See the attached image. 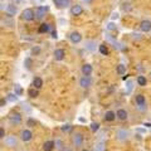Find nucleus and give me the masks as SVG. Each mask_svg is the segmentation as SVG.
<instances>
[{
    "label": "nucleus",
    "mask_w": 151,
    "mask_h": 151,
    "mask_svg": "<svg viewBox=\"0 0 151 151\" xmlns=\"http://www.w3.org/2000/svg\"><path fill=\"white\" fill-rule=\"evenodd\" d=\"M72 145L74 146L76 149H78V147H81V146L83 145V140H84V137H83V134L82 132H74V134L72 135Z\"/></svg>",
    "instance_id": "nucleus-1"
},
{
    "label": "nucleus",
    "mask_w": 151,
    "mask_h": 151,
    "mask_svg": "<svg viewBox=\"0 0 151 151\" xmlns=\"http://www.w3.org/2000/svg\"><path fill=\"white\" fill-rule=\"evenodd\" d=\"M130 137V131L129 130H125V129H121V130H117L116 132V139L119 141H127Z\"/></svg>",
    "instance_id": "nucleus-2"
},
{
    "label": "nucleus",
    "mask_w": 151,
    "mask_h": 151,
    "mask_svg": "<svg viewBox=\"0 0 151 151\" xmlns=\"http://www.w3.org/2000/svg\"><path fill=\"white\" fill-rule=\"evenodd\" d=\"M5 145L8 146V147H17L18 146V139L15 137L14 135H10V136H8V137H5Z\"/></svg>",
    "instance_id": "nucleus-3"
},
{
    "label": "nucleus",
    "mask_w": 151,
    "mask_h": 151,
    "mask_svg": "<svg viewBox=\"0 0 151 151\" xmlns=\"http://www.w3.org/2000/svg\"><path fill=\"white\" fill-rule=\"evenodd\" d=\"M22 18L24 19V20H27V22H30V20H33V19L35 18V13L33 12L32 9H25V10L22 13Z\"/></svg>",
    "instance_id": "nucleus-4"
},
{
    "label": "nucleus",
    "mask_w": 151,
    "mask_h": 151,
    "mask_svg": "<svg viewBox=\"0 0 151 151\" xmlns=\"http://www.w3.org/2000/svg\"><path fill=\"white\" fill-rule=\"evenodd\" d=\"M79 86L82 88H88L92 86V79L91 77H87V76H83V77L79 79Z\"/></svg>",
    "instance_id": "nucleus-5"
},
{
    "label": "nucleus",
    "mask_w": 151,
    "mask_h": 151,
    "mask_svg": "<svg viewBox=\"0 0 151 151\" xmlns=\"http://www.w3.org/2000/svg\"><path fill=\"white\" fill-rule=\"evenodd\" d=\"M47 12H48V6H38L37 8V12H35V15H37L35 18L40 20V19L45 15Z\"/></svg>",
    "instance_id": "nucleus-6"
},
{
    "label": "nucleus",
    "mask_w": 151,
    "mask_h": 151,
    "mask_svg": "<svg viewBox=\"0 0 151 151\" xmlns=\"http://www.w3.org/2000/svg\"><path fill=\"white\" fill-rule=\"evenodd\" d=\"M33 137V134H32V131L29 130H23L22 131V134H20V139L24 141V142H28V141H30Z\"/></svg>",
    "instance_id": "nucleus-7"
},
{
    "label": "nucleus",
    "mask_w": 151,
    "mask_h": 151,
    "mask_svg": "<svg viewBox=\"0 0 151 151\" xmlns=\"http://www.w3.org/2000/svg\"><path fill=\"white\" fill-rule=\"evenodd\" d=\"M9 120H10V122H13V124H20L22 122V115L19 112H14L9 116Z\"/></svg>",
    "instance_id": "nucleus-8"
},
{
    "label": "nucleus",
    "mask_w": 151,
    "mask_h": 151,
    "mask_svg": "<svg viewBox=\"0 0 151 151\" xmlns=\"http://www.w3.org/2000/svg\"><path fill=\"white\" fill-rule=\"evenodd\" d=\"M140 29L142 32H150L151 30V22L150 20H142L140 24Z\"/></svg>",
    "instance_id": "nucleus-9"
},
{
    "label": "nucleus",
    "mask_w": 151,
    "mask_h": 151,
    "mask_svg": "<svg viewBox=\"0 0 151 151\" xmlns=\"http://www.w3.org/2000/svg\"><path fill=\"white\" fill-rule=\"evenodd\" d=\"M54 147H55V141H52V140L45 141L44 145H43V150L44 151H52Z\"/></svg>",
    "instance_id": "nucleus-10"
},
{
    "label": "nucleus",
    "mask_w": 151,
    "mask_h": 151,
    "mask_svg": "<svg viewBox=\"0 0 151 151\" xmlns=\"http://www.w3.org/2000/svg\"><path fill=\"white\" fill-rule=\"evenodd\" d=\"M82 13H83V9L81 5H73L70 8V14L72 15H81Z\"/></svg>",
    "instance_id": "nucleus-11"
},
{
    "label": "nucleus",
    "mask_w": 151,
    "mask_h": 151,
    "mask_svg": "<svg viewBox=\"0 0 151 151\" xmlns=\"http://www.w3.org/2000/svg\"><path fill=\"white\" fill-rule=\"evenodd\" d=\"M116 116H117V119H119L120 121H125V120L127 119V111L120 108V110L116 112Z\"/></svg>",
    "instance_id": "nucleus-12"
},
{
    "label": "nucleus",
    "mask_w": 151,
    "mask_h": 151,
    "mask_svg": "<svg viewBox=\"0 0 151 151\" xmlns=\"http://www.w3.org/2000/svg\"><path fill=\"white\" fill-rule=\"evenodd\" d=\"M69 38H70V40H72L73 43H79V42L82 40V35L79 34V33H77V32H73L72 34L69 35Z\"/></svg>",
    "instance_id": "nucleus-13"
},
{
    "label": "nucleus",
    "mask_w": 151,
    "mask_h": 151,
    "mask_svg": "<svg viewBox=\"0 0 151 151\" xmlns=\"http://www.w3.org/2000/svg\"><path fill=\"white\" fill-rule=\"evenodd\" d=\"M5 10H6V13L9 14V15L13 17V15H15V14H17V10H18V9H17L15 5H13V4H8V6H6Z\"/></svg>",
    "instance_id": "nucleus-14"
},
{
    "label": "nucleus",
    "mask_w": 151,
    "mask_h": 151,
    "mask_svg": "<svg viewBox=\"0 0 151 151\" xmlns=\"http://www.w3.org/2000/svg\"><path fill=\"white\" fill-rule=\"evenodd\" d=\"M42 86H43V79L40 77H37V78L33 79V88L39 89V88H42Z\"/></svg>",
    "instance_id": "nucleus-15"
},
{
    "label": "nucleus",
    "mask_w": 151,
    "mask_h": 151,
    "mask_svg": "<svg viewBox=\"0 0 151 151\" xmlns=\"http://www.w3.org/2000/svg\"><path fill=\"white\" fill-rule=\"evenodd\" d=\"M82 73L83 76H87V77H89V74L92 73V65L91 64H84L83 67H82Z\"/></svg>",
    "instance_id": "nucleus-16"
},
{
    "label": "nucleus",
    "mask_w": 151,
    "mask_h": 151,
    "mask_svg": "<svg viewBox=\"0 0 151 151\" xmlns=\"http://www.w3.org/2000/svg\"><path fill=\"white\" fill-rule=\"evenodd\" d=\"M53 3L58 8H65L69 5V0H53Z\"/></svg>",
    "instance_id": "nucleus-17"
},
{
    "label": "nucleus",
    "mask_w": 151,
    "mask_h": 151,
    "mask_svg": "<svg viewBox=\"0 0 151 151\" xmlns=\"http://www.w3.org/2000/svg\"><path fill=\"white\" fill-rule=\"evenodd\" d=\"M64 54H65L64 49H57V50L54 52V58H55L57 60H62V59L64 58Z\"/></svg>",
    "instance_id": "nucleus-18"
},
{
    "label": "nucleus",
    "mask_w": 151,
    "mask_h": 151,
    "mask_svg": "<svg viewBox=\"0 0 151 151\" xmlns=\"http://www.w3.org/2000/svg\"><path fill=\"white\" fill-rule=\"evenodd\" d=\"M116 113L115 112H112V111H107L106 112V115H105V120L106 121H108V122H111V121H113L116 119Z\"/></svg>",
    "instance_id": "nucleus-19"
},
{
    "label": "nucleus",
    "mask_w": 151,
    "mask_h": 151,
    "mask_svg": "<svg viewBox=\"0 0 151 151\" xmlns=\"http://www.w3.org/2000/svg\"><path fill=\"white\" fill-rule=\"evenodd\" d=\"M49 29H50V25L47 24V23H43V24L39 25V29H38V32H39V33H47V32H49Z\"/></svg>",
    "instance_id": "nucleus-20"
},
{
    "label": "nucleus",
    "mask_w": 151,
    "mask_h": 151,
    "mask_svg": "<svg viewBox=\"0 0 151 151\" xmlns=\"http://www.w3.org/2000/svg\"><path fill=\"white\" fill-rule=\"evenodd\" d=\"M38 94H39V92H38L37 88H29L28 89V96L29 97L35 98V97H38Z\"/></svg>",
    "instance_id": "nucleus-21"
},
{
    "label": "nucleus",
    "mask_w": 151,
    "mask_h": 151,
    "mask_svg": "<svg viewBox=\"0 0 151 151\" xmlns=\"http://www.w3.org/2000/svg\"><path fill=\"white\" fill-rule=\"evenodd\" d=\"M55 149H57V150H59V151H63V150L65 149L62 140H59V139H57V140H55Z\"/></svg>",
    "instance_id": "nucleus-22"
},
{
    "label": "nucleus",
    "mask_w": 151,
    "mask_h": 151,
    "mask_svg": "<svg viewBox=\"0 0 151 151\" xmlns=\"http://www.w3.org/2000/svg\"><path fill=\"white\" fill-rule=\"evenodd\" d=\"M136 103H137V106L145 105V96H142V94H137V96H136Z\"/></svg>",
    "instance_id": "nucleus-23"
},
{
    "label": "nucleus",
    "mask_w": 151,
    "mask_h": 151,
    "mask_svg": "<svg viewBox=\"0 0 151 151\" xmlns=\"http://www.w3.org/2000/svg\"><path fill=\"white\" fill-rule=\"evenodd\" d=\"M137 83H139V86H146V78L144 77V76H139L137 77Z\"/></svg>",
    "instance_id": "nucleus-24"
},
{
    "label": "nucleus",
    "mask_w": 151,
    "mask_h": 151,
    "mask_svg": "<svg viewBox=\"0 0 151 151\" xmlns=\"http://www.w3.org/2000/svg\"><path fill=\"white\" fill-rule=\"evenodd\" d=\"M14 91H15L17 96H22L23 94V88L19 86V84H15V86H14Z\"/></svg>",
    "instance_id": "nucleus-25"
},
{
    "label": "nucleus",
    "mask_w": 151,
    "mask_h": 151,
    "mask_svg": "<svg viewBox=\"0 0 151 151\" xmlns=\"http://www.w3.org/2000/svg\"><path fill=\"white\" fill-rule=\"evenodd\" d=\"M125 72H126V67L124 64L117 65V73H119V74H125Z\"/></svg>",
    "instance_id": "nucleus-26"
},
{
    "label": "nucleus",
    "mask_w": 151,
    "mask_h": 151,
    "mask_svg": "<svg viewBox=\"0 0 151 151\" xmlns=\"http://www.w3.org/2000/svg\"><path fill=\"white\" fill-rule=\"evenodd\" d=\"M100 52H101V54H103V55H107L108 54V49H107V47L105 44H101L100 45Z\"/></svg>",
    "instance_id": "nucleus-27"
},
{
    "label": "nucleus",
    "mask_w": 151,
    "mask_h": 151,
    "mask_svg": "<svg viewBox=\"0 0 151 151\" xmlns=\"http://www.w3.org/2000/svg\"><path fill=\"white\" fill-rule=\"evenodd\" d=\"M98 129H100V124H98V122H93V124L91 125V130H92L93 132L98 131Z\"/></svg>",
    "instance_id": "nucleus-28"
},
{
    "label": "nucleus",
    "mask_w": 151,
    "mask_h": 151,
    "mask_svg": "<svg viewBox=\"0 0 151 151\" xmlns=\"http://www.w3.org/2000/svg\"><path fill=\"white\" fill-rule=\"evenodd\" d=\"M86 48L88 50H93L94 49V43H93V42H87V43H86Z\"/></svg>",
    "instance_id": "nucleus-29"
},
{
    "label": "nucleus",
    "mask_w": 151,
    "mask_h": 151,
    "mask_svg": "<svg viewBox=\"0 0 151 151\" xmlns=\"http://www.w3.org/2000/svg\"><path fill=\"white\" fill-rule=\"evenodd\" d=\"M96 150L97 151H103V150H105V144H103V142H98L96 145Z\"/></svg>",
    "instance_id": "nucleus-30"
},
{
    "label": "nucleus",
    "mask_w": 151,
    "mask_h": 151,
    "mask_svg": "<svg viewBox=\"0 0 151 151\" xmlns=\"http://www.w3.org/2000/svg\"><path fill=\"white\" fill-rule=\"evenodd\" d=\"M24 64H25V67H27L28 69H30V68H32V59H30V58H27L25 62H24Z\"/></svg>",
    "instance_id": "nucleus-31"
},
{
    "label": "nucleus",
    "mask_w": 151,
    "mask_h": 151,
    "mask_svg": "<svg viewBox=\"0 0 151 151\" xmlns=\"http://www.w3.org/2000/svg\"><path fill=\"white\" fill-rule=\"evenodd\" d=\"M27 125L29 126V127L35 126V120H33V119H28V121H27Z\"/></svg>",
    "instance_id": "nucleus-32"
},
{
    "label": "nucleus",
    "mask_w": 151,
    "mask_h": 151,
    "mask_svg": "<svg viewBox=\"0 0 151 151\" xmlns=\"http://www.w3.org/2000/svg\"><path fill=\"white\" fill-rule=\"evenodd\" d=\"M69 130H72V126H70V125H64V126H62V131H63V132H67V131H69Z\"/></svg>",
    "instance_id": "nucleus-33"
},
{
    "label": "nucleus",
    "mask_w": 151,
    "mask_h": 151,
    "mask_svg": "<svg viewBox=\"0 0 151 151\" xmlns=\"http://www.w3.org/2000/svg\"><path fill=\"white\" fill-rule=\"evenodd\" d=\"M8 100L12 101V102L17 101V94H9V96H8Z\"/></svg>",
    "instance_id": "nucleus-34"
},
{
    "label": "nucleus",
    "mask_w": 151,
    "mask_h": 151,
    "mask_svg": "<svg viewBox=\"0 0 151 151\" xmlns=\"http://www.w3.org/2000/svg\"><path fill=\"white\" fill-rule=\"evenodd\" d=\"M107 29H108V30H113V29H116V27H115V24H113V23H110V24H108V27H107Z\"/></svg>",
    "instance_id": "nucleus-35"
},
{
    "label": "nucleus",
    "mask_w": 151,
    "mask_h": 151,
    "mask_svg": "<svg viewBox=\"0 0 151 151\" xmlns=\"http://www.w3.org/2000/svg\"><path fill=\"white\" fill-rule=\"evenodd\" d=\"M0 137H1V139L5 137V132H4V127H1V129H0Z\"/></svg>",
    "instance_id": "nucleus-36"
},
{
    "label": "nucleus",
    "mask_w": 151,
    "mask_h": 151,
    "mask_svg": "<svg viewBox=\"0 0 151 151\" xmlns=\"http://www.w3.org/2000/svg\"><path fill=\"white\" fill-rule=\"evenodd\" d=\"M137 108H139L140 111H145L146 110V106L145 105H140V106H137Z\"/></svg>",
    "instance_id": "nucleus-37"
},
{
    "label": "nucleus",
    "mask_w": 151,
    "mask_h": 151,
    "mask_svg": "<svg viewBox=\"0 0 151 151\" xmlns=\"http://www.w3.org/2000/svg\"><path fill=\"white\" fill-rule=\"evenodd\" d=\"M39 48H33V50H32V53H39Z\"/></svg>",
    "instance_id": "nucleus-38"
},
{
    "label": "nucleus",
    "mask_w": 151,
    "mask_h": 151,
    "mask_svg": "<svg viewBox=\"0 0 151 151\" xmlns=\"http://www.w3.org/2000/svg\"><path fill=\"white\" fill-rule=\"evenodd\" d=\"M0 105H1V107L5 105V100H4V98H1V101H0Z\"/></svg>",
    "instance_id": "nucleus-39"
},
{
    "label": "nucleus",
    "mask_w": 151,
    "mask_h": 151,
    "mask_svg": "<svg viewBox=\"0 0 151 151\" xmlns=\"http://www.w3.org/2000/svg\"><path fill=\"white\" fill-rule=\"evenodd\" d=\"M52 37H53V38H57V32H53V33H52Z\"/></svg>",
    "instance_id": "nucleus-40"
},
{
    "label": "nucleus",
    "mask_w": 151,
    "mask_h": 151,
    "mask_svg": "<svg viewBox=\"0 0 151 151\" xmlns=\"http://www.w3.org/2000/svg\"><path fill=\"white\" fill-rule=\"evenodd\" d=\"M4 8H5L4 6V1H1V10H4Z\"/></svg>",
    "instance_id": "nucleus-41"
},
{
    "label": "nucleus",
    "mask_w": 151,
    "mask_h": 151,
    "mask_svg": "<svg viewBox=\"0 0 151 151\" xmlns=\"http://www.w3.org/2000/svg\"><path fill=\"white\" fill-rule=\"evenodd\" d=\"M63 151H72V150H70V149H64Z\"/></svg>",
    "instance_id": "nucleus-42"
},
{
    "label": "nucleus",
    "mask_w": 151,
    "mask_h": 151,
    "mask_svg": "<svg viewBox=\"0 0 151 151\" xmlns=\"http://www.w3.org/2000/svg\"><path fill=\"white\" fill-rule=\"evenodd\" d=\"M84 1H86V3H91L92 0H84Z\"/></svg>",
    "instance_id": "nucleus-43"
},
{
    "label": "nucleus",
    "mask_w": 151,
    "mask_h": 151,
    "mask_svg": "<svg viewBox=\"0 0 151 151\" xmlns=\"http://www.w3.org/2000/svg\"><path fill=\"white\" fill-rule=\"evenodd\" d=\"M82 151H89V150H86V149H83V150H82Z\"/></svg>",
    "instance_id": "nucleus-44"
},
{
    "label": "nucleus",
    "mask_w": 151,
    "mask_h": 151,
    "mask_svg": "<svg viewBox=\"0 0 151 151\" xmlns=\"http://www.w3.org/2000/svg\"><path fill=\"white\" fill-rule=\"evenodd\" d=\"M15 1H22V0H15Z\"/></svg>",
    "instance_id": "nucleus-45"
}]
</instances>
